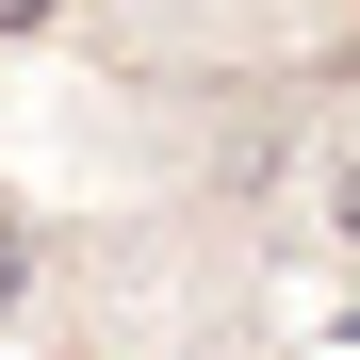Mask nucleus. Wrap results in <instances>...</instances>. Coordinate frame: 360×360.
Instances as JSON below:
<instances>
[{"instance_id":"f257e3e1","label":"nucleus","mask_w":360,"mask_h":360,"mask_svg":"<svg viewBox=\"0 0 360 360\" xmlns=\"http://www.w3.org/2000/svg\"><path fill=\"white\" fill-rule=\"evenodd\" d=\"M33 262H49V246H33L17 213H0V311H17V295H33Z\"/></svg>"},{"instance_id":"f03ea898","label":"nucleus","mask_w":360,"mask_h":360,"mask_svg":"<svg viewBox=\"0 0 360 360\" xmlns=\"http://www.w3.org/2000/svg\"><path fill=\"white\" fill-rule=\"evenodd\" d=\"M49 17H66V0H0V33H49Z\"/></svg>"},{"instance_id":"7ed1b4c3","label":"nucleus","mask_w":360,"mask_h":360,"mask_svg":"<svg viewBox=\"0 0 360 360\" xmlns=\"http://www.w3.org/2000/svg\"><path fill=\"white\" fill-rule=\"evenodd\" d=\"M344 229H360V164H344Z\"/></svg>"},{"instance_id":"20e7f679","label":"nucleus","mask_w":360,"mask_h":360,"mask_svg":"<svg viewBox=\"0 0 360 360\" xmlns=\"http://www.w3.org/2000/svg\"><path fill=\"white\" fill-rule=\"evenodd\" d=\"M344 328H360V311H344Z\"/></svg>"}]
</instances>
